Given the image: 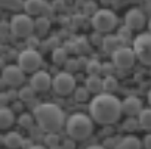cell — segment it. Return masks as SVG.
Wrapping results in <instances>:
<instances>
[{"label": "cell", "mask_w": 151, "mask_h": 149, "mask_svg": "<svg viewBox=\"0 0 151 149\" xmlns=\"http://www.w3.org/2000/svg\"><path fill=\"white\" fill-rule=\"evenodd\" d=\"M91 117L99 124H113L116 123L122 112V101L111 93H99L91 101Z\"/></svg>", "instance_id": "obj_1"}, {"label": "cell", "mask_w": 151, "mask_h": 149, "mask_svg": "<svg viewBox=\"0 0 151 149\" xmlns=\"http://www.w3.org/2000/svg\"><path fill=\"white\" fill-rule=\"evenodd\" d=\"M34 120L43 131L56 134L64 125V112L55 103H40L34 108Z\"/></svg>", "instance_id": "obj_2"}, {"label": "cell", "mask_w": 151, "mask_h": 149, "mask_svg": "<svg viewBox=\"0 0 151 149\" xmlns=\"http://www.w3.org/2000/svg\"><path fill=\"white\" fill-rule=\"evenodd\" d=\"M65 128L73 140H85L93 131V121L85 114H73L67 120Z\"/></svg>", "instance_id": "obj_3"}, {"label": "cell", "mask_w": 151, "mask_h": 149, "mask_svg": "<svg viewBox=\"0 0 151 149\" xmlns=\"http://www.w3.org/2000/svg\"><path fill=\"white\" fill-rule=\"evenodd\" d=\"M11 31L18 38H28L34 31V21L27 14H17L11 19Z\"/></svg>", "instance_id": "obj_4"}, {"label": "cell", "mask_w": 151, "mask_h": 149, "mask_svg": "<svg viewBox=\"0 0 151 149\" xmlns=\"http://www.w3.org/2000/svg\"><path fill=\"white\" fill-rule=\"evenodd\" d=\"M117 25V16L110 9H98L92 15V27L96 33H110Z\"/></svg>", "instance_id": "obj_5"}, {"label": "cell", "mask_w": 151, "mask_h": 149, "mask_svg": "<svg viewBox=\"0 0 151 149\" xmlns=\"http://www.w3.org/2000/svg\"><path fill=\"white\" fill-rule=\"evenodd\" d=\"M136 59L144 65H151V33H142L132 41Z\"/></svg>", "instance_id": "obj_6"}, {"label": "cell", "mask_w": 151, "mask_h": 149, "mask_svg": "<svg viewBox=\"0 0 151 149\" xmlns=\"http://www.w3.org/2000/svg\"><path fill=\"white\" fill-rule=\"evenodd\" d=\"M43 58L42 55L34 50V49H25L18 55V66L24 72H37L39 68L42 66Z\"/></svg>", "instance_id": "obj_7"}, {"label": "cell", "mask_w": 151, "mask_h": 149, "mask_svg": "<svg viewBox=\"0 0 151 149\" xmlns=\"http://www.w3.org/2000/svg\"><path fill=\"white\" fill-rule=\"evenodd\" d=\"M53 90L55 93L61 95V96H67L71 92H74L76 89V78L73 77V74L67 72V71H61L53 77Z\"/></svg>", "instance_id": "obj_8"}, {"label": "cell", "mask_w": 151, "mask_h": 149, "mask_svg": "<svg viewBox=\"0 0 151 149\" xmlns=\"http://www.w3.org/2000/svg\"><path fill=\"white\" fill-rule=\"evenodd\" d=\"M135 59H136V55L133 52V49L130 47H120L117 52L113 53V63L116 68L119 69H129L133 66L135 63Z\"/></svg>", "instance_id": "obj_9"}, {"label": "cell", "mask_w": 151, "mask_h": 149, "mask_svg": "<svg viewBox=\"0 0 151 149\" xmlns=\"http://www.w3.org/2000/svg\"><path fill=\"white\" fill-rule=\"evenodd\" d=\"M24 80H25L24 71L19 66H17V65H8L2 71V81L6 86L17 87V86L22 84Z\"/></svg>", "instance_id": "obj_10"}, {"label": "cell", "mask_w": 151, "mask_h": 149, "mask_svg": "<svg viewBox=\"0 0 151 149\" xmlns=\"http://www.w3.org/2000/svg\"><path fill=\"white\" fill-rule=\"evenodd\" d=\"M147 22V18H145V14L141 11V9H136V8H132L126 12V16H124V25L130 30H141L144 28Z\"/></svg>", "instance_id": "obj_11"}, {"label": "cell", "mask_w": 151, "mask_h": 149, "mask_svg": "<svg viewBox=\"0 0 151 149\" xmlns=\"http://www.w3.org/2000/svg\"><path fill=\"white\" fill-rule=\"evenodd\" d=\"M52 83H53V80L49 76V72H46V71H37L36 74H33L30 86L36 92H46V90L50 89Z\"/></svg>", "instance_id": "obj_12"}, {"label": "cell", "mask_w": 151, "mask_h": 149, "mask_svg": "<svg viewBox=\"0 0 151 149\" xmlns=\"http://www.w3.org/2000/svg\"><path fill=\"white\" fill-rule=\"evenodd\" d=\"M122 108H123V112L127 115V117H139V114L142 112V101L136 96H127L124 98V101L122 102Z\"/></svg>", "instance_id": "obj_13"}, {"label": "cell", "mask_w": 151, "mask_h": 149, "mask_svg": "<svg viewBox=\"0 0 151 149\" xmlns=\"http://www.w3.org/2000/svg\"><path fill=\"white\" fill-rule=\"evenodd\" d=\"M122 43H123V41H122L117 36L108 34V36H105V37L102 38V50H104L105 53H108V55L113 56L114 52H117L120 47H123Z\"/></svg>", "instance_id": "obj_14"}, {"label": "cell", "mask_w": 151, "mask_h": 149, "mask_svg": "<svg viewBox=\"0 0 151 149\" xmlns=\"http://www.w3.org/2000/svg\"><path fill=\"white\" fill-rule=\"evenodd\" d=\"M24 9H25V14L30 16L40 15L46 9V2H42V0H27L24 3Z\"/></svg>", "instance_id": "obj_15"}, {"label": "cell", "mask_w": 151, "mask_h": 149, "mask_svg": "<svg viewBox=\"0 0 151 149\" xmlns=\"http://www.w3.org/2000/svg\"><path fill=\"white\" fill-rule=\"evenodd\" d=\"M3 143H5V146L9 148V149H18V148H22L24 139H22V136H21L18 131H9V133L3 137Z\"/></svg>", "instance_id": "obj_16"}, {"label": "cell", "mask_w": 151, "mask_h": 149, "mask_svg": "<svg viewBox=\"0 0 151 149\" xmlns=\"http://www.w3.org/2000/svg\"><path fill=\"white\" fill-rule=\"evenodd\" d=\"M15 123V112L12 111V108H6L2 106L0 109V128H9L12 124Z\"/></svg>", "instance_id": "obj_17"}, {"label": "cell", "mask_w": 151, "mask_h": 149, "mask_svg": "<svg viewBox=\"0 0 151 149\" xmlns=\"http://www.w3.org/2000/svg\"><path fill=\"white\" fill-rule=\"evenodd\" d=\"M102 83H104V80H101L98 76H89V77L86 78V81H85V87H86L91 93L99 95V92L104 90Z\"/></svg>", "instance_id": "obj_18"}, {"label": "cell", "mask_w": 151, "mask_h": 149, "mask_svg": "<svg viewBox=\"0 0 151 149\" xmlns=\"http://www.w3.org/2000/svg\"><path fill=\"white\" fill-rule=\"evenodd\" d=\"M49 28H50V21L46 16H39L34 21V31L37 33L39 37H45L47 34Z\"/></svg>", "instance_id": "obj_19"}, {"label": "cell", "mask_w": 151, "mask_h": 149, "mask_svg": "<svg viewBox=\"0 0 151 149\" xmlns=\"http://www.w3.org/2000/svg\"><path fill=\"white\" fill-rule=\"evenodd\" d=\"M116 148L117 149H141V140L135 136H126L119 142Z\"/></svg>", "instance_id": "obj_20"}, {"label": "cell", "mask_w": 151, "mask_h": 149, "mask_svg": "<svg viewBox=\"0 0 151 149\" xmlns=\"http://www.w3.org/2000/svg\"><path fill=\"white\" fill-rule=\"evenodd\" d=\"M139 120V125L144 130H150L151 131V108H144L142 112L138 117Z\"/></svg>", "instance_id": "obj_21"}, {"label": "cell", "mask_w": 151, "mask_h": 149, "mask_svg": "<svg viewBox=\"0 0 151 149\" xmlns=\"http://www.w3.org/2000/svg\"><path fill=\"white\" fill-rule=\"evenodd\" d=\"M67 50L64 49V47H55L53 50H52V61L55 62V63H58V65H61V63H65L68 59H67Z\"/></svg>", "instance_id": "obj_22"}, {"label": "cell", "mask_w": 151, "mask_h": 149, "mask_svg": "<svg viewBox=\"0 0 151 149\" xmlns=\"http://www.w3.org/2000/svg\"><path fill=\"white\" fill-rule=\"evenodd\" d=\"M34 93H36V90L31 86H24L22 89H19L18 98H19L21 102H30V101L34 99Z\"/></svg>", "instance_id": "obj_23"}, {"label": "cell", "mask_w": 151, "mask_h": 149, "mask_svg": "<svg viewBox=\"0 0 151 149\" xmlns=\"http://www.w3.org/2000/svg\"><path fill=\"white\" fill-rule=\"evenodd\" d=\"M74 49L77 50V53L85 55V53H88L91 50V44H89L86 37H79L77 40L74 41Z\"/></svg>", "instance_id": "obj_24"}, {"label": "cell", "mask_w": 151, "mask_h": 149, "mask_svg": "<svg viewBox=\"0 0 151 149\" xmlns=\"http://www.w3.org/2000/svg\"><path fill=\"white\" fill-rule=\"evenodd\" d=\"M101 71H102V63L98 59H89L86 66V72H89V76H98Z\"/></svg>", "instance_id": "obj_25"}, {"label": "cell", "mask_w": 151, "mask_h": 149, "mask_svg": "<svg viewBox=\"0 0 151 149\" xmlns=\"http://www.w3.org/2000/svg\"><path fill=\"white\" fill-rule=\"evenodd\" d=\"M102 87H104V90H105L107 93L114 92V90L119 87V81H117V78H116L114 76H108V77H105V78H104Z\"/></svg>", "instance_id": "obj_26"}, {"label": "cell", "mask_w": 151, "mask_h": 149, "mask_svg": "<svg viewBox=\"0 0 151 149\" xmlns=\"http://www.w3.org/2000/svg\"><path fill=\"white\" fill-rule=\"evenodd\" d=\"M122 127H123L124 131L132 133V131L138 130V127H141V125H139V120H138V118H135V117H129L127 120H124V123H123Z\"/></svg>", "instance_id": "obj_27"}, {"label": "cell", "mask_w": 151, "mask_h": 149, "mask_svg": "<svg viewBox=\"0 0 151 149\" xmlns=\"http://www.w3.org/2000/svg\"><path fill=\"white\" fill-rule=\"evenodd\" d=\"M89 90L85 87V86H80L74 90V99L77 101V102H86L89 99Z\"/></svg>", "instance_id": "obj_28"}, {"label": "cell", "mask_w": 151, "mask_h": 149, "mask_svg": "<svg viewBox=\"0 0 151 149\" xmlns=\"http://www.w3.org/2000/svg\"><path fill=\"white\" fill-rule=\"evenodd\" d=\"M24 3L25 2H19V0H14V2H11V0H2V6L5 9H11V11H18V9L24 8Z\"/></svg>", "instance_id": "obj_29"}, {"label": "cell", "mask_w": 151, "mask_h": 149, "mask_svg": "<svg viewBox=\"0 0 151 149\" xmlns=\"http://www.w3.org/2000/svg\"><path fill=\"white\" fill-rule=\"evenodd\" d=\"M33 117L30 114H21L19 118H18V124L22 127V128H31L33 125Z\"/></svg>", "instance_id": "obj_30"}, {"label": "cell", "mask_w": 151, "mask_h": 149, "mask_svg": "<svg viewBox=\"0 0 151 149\" xmlns=\"http://www.w3.org/2000/svg\"><path fill=\"white\" fill-rule=\"evenodd\" d=\"M117 37H119L122 41L130 40V37H132V30H130V28H127L126 25H123V27L119 30V33H117Z\"/></svg>", "instance_id": "obj_31"}, {"label": "cell", "mask_w": 151, "mask_h": 149, "mask_svg": "<svg viewBox=\"0 0 151 149\" xmlns=\"http://www.w3.org/2000/svg\"><path fill=\"white\" fill-rule=\"evenodd\" d=\"M45 143L52 149V148H56L58 145H59V136L58 134H55V133H52V134H47L46 136V139H45Z\"/></svg>", "instance_id": "obj_32"}, {"label": "cell", "mask_w": 151, "mask_h": 149, "mask_svg": "<svg viewBox=\"0 0 151 149\" xmlns=\"http://www.w3.org/2000/svg\"><path fill=\"white\" fill-rule=\"evenodd\" d=\"M77 69H79V62H77V59H68V61L65 62V71H67V72L73 74V71H77Z\"/></svg>", "instance_id": "obj_33"}, {"label": "cell", "mask_w": 151, "mask_h": 149, "mask_svg": "<svg viewBox=\"0 0 151 149\" xmlns=\"http://www.w3.org/2000/svg\"><path fill=\"white\" fill-rule=\"evenodd\" d=\"M116 66H114V63H111V62H105V63H102V74H105V77H108V76H113V69H114Z\"/></svg>", "instance_id": "obj_34"}, {"label": "cell", "mask_w": 151, "mask_h": 149, "mask_svg": "<svg viewBox=\"0 0 151 149\" xmlns=\"http://www.w3.org/2000/svg\"><path fill=\"white\" fill-rule=\"evenodd\" d=\"M27 44H28V49H34L36 50V47L39 46V38L37 37H28V41H27Z\"/></svg>", "instance_id": "obj_35"}, {"label": "cell", "mask_w": 151, "mask_h": 149, "mask_svg": "<svg viewBox=\"0 0 151 149\" xmlns=\"http://www.w3.org/2000/svg\"><path fill=\"white\" fill-rule=\"evenodd\" d=\"M77 62H79V69H80V68L86 69V66H88V62H89V59H86L85 56H80V58L77 59Z\"/></svg>", "instance_id": "obj_36"}, {"label": "cell", "mask_w": 151, "mask_h": 149, "mask_svg": "<svg viewBox=\"0 0 151 149\" xmlns=\"http://www.w3.org/2000/svg\"><path fill=\"white\" fill-rule=\"evenodd\" d=\"M144 148L145 149H151V134H147L144 137Z\"/></svg>", "instance_id": "obj_37"}, {"label": "cell", "mask_w": 151, "mask_h": 149, "mask_svg": "<svg viewBox=\"0 0 151 149\" xmlns=\"http://www.w3.org/2000/svg\"><path fill=\"white\" fill-rule=\"evenodd\" d=\"M62 149H74V140H65L64 142V148Z\"/></svg>", "instance_id": "obj_38"}, {"label": "cell", "mask_w": 151, "mask_h": 149, "mask_svg": "<svg viewBox=\"0 0 151 149\" xmlns=\"http://www.w3.org/2000/svg\"><path fill=\"white\" fill-rule=\"evenodd\" d=\"M12 111H14V112H18V111L21 112V111H22V105H21V103H18V102H15V103H14V106H12Z\"/></svg>", "instance_id": "obj_39"}, {"label": "cell", "mask_w": 151, "mask_h": 149, "mask_svg": "<svg viewBox=\"0 0 151 149\" xmlns=\"http://www.w3.org/2000/svg\"><path fill=\"white\" fill-rule=\"evenodd\" d=\"M86 149H105V146H101V145H92V146H89V148H86Z\"/></svg>", "instance_id": "obj_40"}, {"label": "cell", "mask_w": 151, "mask_h": 149, "mask_svg": "<svg viewBox=\"0 0 151 149\" xmlns=\"http://www.w3.org/2000/svg\"><path fill=\"white\" fill-rule=\"evenodd\" d=\"M28 149H46V148L42 146V145H33V146H30Z\"/></svg>", "instance_id": "obj_41"}, {"label": "cell", "mask_w": 151, "mask_h": 149, "mask_svg": "<svg viewBox=\"0 0 151 149\" xmlns=\"http://www.w3.org/2000/svg\"><path fill=\"white\" fill-rule=\"evenodd\" d=\"M148 102H150V105H151V89H150V92H148Z\"/></svg>", "instance_id": "obj_42"}, {"label": "cell", "mask_w": 151, "mask_h": 149, "mask_svg": "<svg viewBox=\"0 0 151 149\" xmlns=\"http://www.w3.org/2000/svg\"><path fill=\"white\" fill-rule=\"evenodd\" d=\"M52 149H62V148H59V146H56V148H52Z\"/></svg>", "instance_id": "obj_43"}, {"label": "cell", "mask_w": 151, "mask_h": 149, "mask_svg": "<svg viewBox=\"0 0 151 149\" xmlns=\"http://www.w3.org/2000/svg\"><path fill=\"white\" fill-rule=\"evenodd\" d=\"M150 31H151V18H150Z\"/></svg>", "instance_id": "obj_44"}, {"label": "cell", "mask_w": 151, "mask_h": 149, "mask_svg": "<svg viewBox=\"0 0 151 149\" xmlns=\"http://www.w3.org/2000/svg\"><path fill=\"white\" fill-rule=\"evenodd\" d=\"M150 72H151V69H150Z\"/></svg>", "instance_id": "obj_45"}]
</instances>
